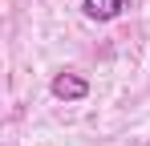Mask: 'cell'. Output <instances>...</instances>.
Masks as SVG:
<instances>
[{
    "instance_id": "6da1fadb",
    "label": "cell",
    "mask_w": 150,
    "mask_h": 146,
    "mask_svg": "<svg viewBox=\"0 0 150 146\" xmlns=\"http://www.w3.org/2000/svg\"><path fill=\"white\" fill-rule=\"evenodd\" d=\"M49 94L57 97V101H81V97H89V81H85L81 73L61 69V73H53V81H49Z\"/></svg>"
},
{
    "instance_id": "7a4b0ae2",
    "label": "cell",
    "mask_w": 150,
    "mask_h": 146,
    "mask_svg": "<svg viewBox=\"0 0 150 146\" xmlns=\"http://www.w3.org/2000/svg\"><path fill=\"white\" fill-rule=\"evenodd\" d=\"M126 8H130V0H81V12H85V21H118Z\"/></svg>"
}]
</instances>
